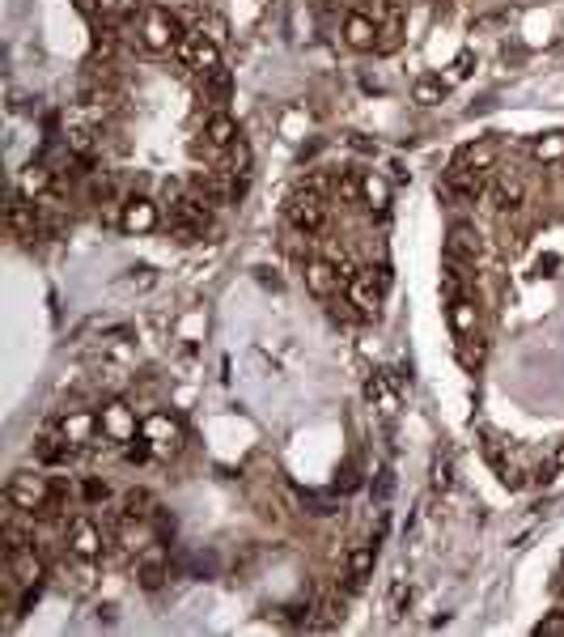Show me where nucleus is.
<instances>
[{
	"label": "nucleus",
	"instance_id": "obj_2",
	"mask_svg": "<svg viewBox=\"0 0 564 637\" xmlns=\"http://www.w3.org/2000/svg\"><path fill=\"white\" fill-rule=\"evenodd\" d=\"M141 43H145L153 56H166V51H178L183 30H178V22L166 13V9H149L145 26H141Z\"/></svg>",
	"mask_w": 564,
	"mask_h": 637
},
{
	"label": "nucleus",
	"instance_id": "obj_4",
	"mask_svg": "<svg viewBox=\"0 0 564 637\" xmlns=\"http://www.w3.org/2000/svg\"><path fill=\"white\" fill-rule=\"evenodd\" d=\"M289 221L297 234H322L327 229V204H322L319 192H297V196L289 200Z\"/></svg>",
	"mask_w": 564,
	"mask_h": 637
},
{
	"label": "nucleus",
	"instance_id": "obj_11",
	"mask_svg": "<svg viewBox=\"0 0 564 637\" xmlns=\"http://www.w3.org/2000/svg\"><path fill=\"white\" fill-rule=\"evenodd\" d=\"M119 226L128 229V234H149V229H158V204H153V200H145V196L124 200Z\"/></svg>",
	"mask_w": 564,
	"mask_h": 637
},
{
	"label": "nucleus",
	"instance_id": "obj_16",
	"mask_svg": "<svg viewBox=\"0 0 564 637\" xmlns=\"http://www.w3.org/2000/svg\"><path fill=\"white\" fill-rule=\"evenodd\" d=\"M399 43H403V9L387 0V9H382V22H378V51L387 56V51H395Z\"/></svg>",
	"mask_w": 564,
	"mask_h": 637
},
{
	"label": "nucleus",
	"instance_id": "obj_1",
	"mask_svg": "<svg viewBox=\"0 0 564 637\" xmlns=\"http://www.w3.org/2000/svg\"><path fill=\"white\" fill-rule=\"evenodd\" d=\"M51 485L43 480V476H34V472H17L13 480H9V489H4V497H9V506L17 510H26V514H38V510H47L51 506Z\"/></svg>",
	"mask_w": 564,
	"mask_h": 637
},
{
	"label": "nucleus",
	"instance_id": "obj_33",
	"mask_svg": "<svg viewBox=\"0 0 564 637\" xmlns=\"http://www.w3.org/2000/svg\"><path fill=\"white\" fill-rule=\"evenodd\" d=\"M141 4H145V0H119V17H132Z\"/></svg>",
	"mask_w": 564,
	"mask_h": 637
},
{
	"label": "nucleus",
	"instance_id": "obj_26",
	"mask_svg": "<svg viewBox=\"0 0 564 637\" xmlns=\"http://www.w3.org/2000/svg\"><path fill=\"white\" fill-rule=\"evenodd\" d=\"M226 170H234V175H246V166H251V149L242 145V141H234V145L226 149Z\"/></svg>",
	"mask_w": 564,
	"mask_h": 637
},
{
	"label": "nucleus",
	"instance_id": "obj_20",
	"mask_svg": "<svg viewBox=\"0 0 564 637\" xmlns=\"http://www.w3.org/2000/svg\"><path fill=\"white\" fill-rule=\"evenodd\" d=\"M373 556H378L373 544H356L353 553H348V582H353V587H361V578L373 570Z\"/></svg>",
	"mask_w": 564,
	"mask_h": 637
},
{
	"label": "nucleus",
	"instance_id": "obj_7",
	"mask_svg": "<svg viewBox=\"0 0 564 637\" xmlns=\"http://www.w3.org/2000/svg\"><path fill=\"white\" fill-rule=\"evenodd\" d=\"M68 553L81 556V561H94V556L102 553V531H98L94 519L77 514V519L68 523Z\"/></svg>",
	"mask_w": 564,
	"mask_h": 637
},
{
	"label": "nucleus",
	"instance_id": "obj_25",
	"mask_svg": "<svg viewBox=\"0 0 564 637\" xmlns=\"http://www.w3.org/2000/svg\"><path fill=\"white\" fill-rule=\"evenodd\" d=\"M446 85L441 77H424V82H416V102H424V107H433V102H441V94H446Z\"/></svg>",
	"mask_w": 564,
	"mask_h": 637
},
{
	"label": "nucleus",
	"instance_id": "obj_34",
	"mask_svg": "<svg viewBox=\"0 0 564 637\" xmlns=\"http://www.w3.org/2000/svg\"><path fill=\"white\" fill-rule=\"evenodd\" d=\"M551 468H556V472H564V442L556 446V459H551Z\"/></svg>",
	"mask_w": 564,
	"mask_h": 637
},
{
	"label": "nucleus",
	"instance_id": "obj_22",
	"mask_svg": "<svg viewBox=\"0 0 564 637\" xmlns=\"http://www.w3.org/2000/svg\"><path fill=\"white\" fill-rule=\"evenodd\" d=\"M365 395H370L373 404L382 412H395V387H390V378L387 374H373L370 383H365Z\"/></svg>",
	"mask_w": 564,
	"mask_h": 637
},
{
	"label": "nucleus",
	"instance_id": "obj_6",
	"mask_svg": "<svg viewBox=\"0 0 564 637\" xmlns=\"http://www.w3.org/2000/svg\"><path fill=\"white\" fill-rule=\"evenodd\" d=\"M178 60L192 68V73H212V68L221 65V51H217V43L212 39H204V30L195 34H183V43H178Z\"/></svg>",
	"mask_w": 564,
	"mask_h": 637
},
{
	"label": "nucleus",
	"instance_id": "obj_32",
	"mask_svg": "<svg viewBox=\"0 0 564 637\" xmlns=\"http://www.w3.org/2000/svg\"><path fill=\"white\" fill-rule=\"evenodd\" d=\"M85 497H90V502H102V497H107V485H102V480H85Z\"/></svg>",
	"mask_w": 564,
	"mask_h": 637
},
{
	"label": "nucleus",
	"instance_id": "obj_23",
	"mask_svg": "<svg viewBox=\"0 0 564 637\" xmlns=\"http://www.w3.org/2000/svg\"><path fill=\"white\" fill-rule=\"evenodd\" d=\"M534 158L539 162H564V132H551L543 141H534Z\"/></svg>",
	"mask_w": 564,
	"mask_h": 637
},
{
	"label": "nucleus",
	"instance_id": "obj_12",
	"mask_svg": "<svg viewBox=\"0 0 564 637\" xmlns=\"http://www.w3.org/2000/svg\"><path fill=\"white\" fill-rule=\"evenodd\" d=\"M492 204H497L500 212H514L526 204V183H522V175H514V170H500L497 183H492Z\"/></svg>",
	"mask_w": 564,
	"mask_h": 637
},
{
	"label": "nucleus",
	"instance_id": "obj_8",
	"mask_svg": "<svg viewBox=\"0 0 564 637\" xmlns=\"http://www.w3.org/2000/svg\"><path fill=\"white\" fill-rule=\"evenodd\" d=\"M306 289L322 302H331L336 294H344V277H339V263L327 260H310L306 263Z\"/></svg>",
	"mask_w": 564,
	"mask_h": 637
},
{
	"label": "nucleus",
	"instance_id": "obj_21",
	"mask_svg": "<svg viewBox=\"0 0 564 637\" xmlns=\"http://www.w3.org/2000/svg\"><path fill=\"white\" fill-rule=\"evenodd\" d=\"M361 200H365L370 209H387V200H390L387 179H378V175H361Z\"/></svg>",
	"mask_w": 564,
	"mask_h": 637
},
{
	"label": "nucleus",
	"instance_id": "obj_24",
	"mask_svg": "<svg viewBox=\"0 0 564 637\" xmlns=\"http://www.w3.org/2000/svg\"><path fill=\"white\" fill-rule=\"evenodd\" d=\"M200 82H204V90H209L212 99L221 102V99H226V94H229V68H226V65H217V68H212V73H204Z\"/></svg>",
	"mask_w": 564,
	"mask_h": 637
},
{
	"label": "nucleus",
	"instance_id": "obj_14",
	"mask_svg": "<svg viewBox=\"0 0 564 637\" xmlns=\"http://www.w3.org/2000/svg\"><path fill=\"white\" fill-rule=\"evenodd\" d=\"M500 158V149L497 141H475V145H463L458 149V158H454V166H463V170H492Z\"/></svg>",
	"mask_w": 564,
	"mask_h": 637
},
{
	"label": "nucleus",
	"instance_id": "obj_29",
	"mask_svg": "<svg viewBox=\"0 0 564 637\" xmlns=\"http://www.w3.org/2000/svg\"><path fill=\"white\" fill-rule=\"evenodd\" d=\"M124 506H128V519H145V514H149V497H145V493H128V502H124Z\"/></svg>",
	"mask_w": 564,
	"mask_h": 637
},
{
	"label": "nucleus",
	"instance_id": "obj_9",
	"mask_svg": "<svg viewBox=\"0 0 564 637\" xmlns=\"http://www.w3.org/2000/svg\"><path fill=\"white\" fill-rule=\"evenodd\" d=\"M98 421H102V434H107L111 442H136V412H132L124 400L107 404Z\"/></svg>",
	"mask_w": 564,
	"mask_h": 637
},
{
	"label": "nucleus",
	"instance_id": "obj_13",
	"mask_svg": "<svg viewBox=\"0 0 564 637\" xmlns=\"http://www.w3.org/2000/svg\"><path fill=\"white\" fill-rule=\"evenodd\" d=\"M344 43L353 51H378V22L365 13H348L344 17Z\"/></svg>",
	"mask_w": 564,
	"mask_h": 637
},
{
	"label": "nucleus",
	"instance_id": "obj_15",
	"mask_svg": "<svg viewBox=\"0 0 564 637\" xmlns=\"http://www.w3.org/2000/svg\"><path fill=\"white\" fill-rule=\"evenodd\" d=\"M98 429H102V421H98V417H90V412H68L64 421H60V434H64L68 442H73V446H90V442H94V434Z\"/></svg>",
	"mask_w": 564,
	"mask_h": 637
},
{
	"label": "nucleus",
	"instance_id": "obj_18",
	"mask_svg": "<svg viewBox=\"0 0 564 637\" xmlns=\"http://www.w3.org/2000/svg\"><path fill=\"white\" fill-rule=\"evenodd\" d=\"M446 255H450V260H458V263L475 260V255H480V234H475L471 226H454L450 238H446Z\"/></svg>",
	"mask_w": 564,
	"mask_h": 637
},
{
	"label": "nucleus",
	"instance_id": "obj_30",
	"mask_svg": "<svg viewBox=\"0 0 564 637\" xmlns=\"http://www.w3.org/2000/svg\"><path fill=\"white\" fill-rule=\"evenodd\" d=\"M43 187H47V175H43V170H30V175L21 179V192H26V196H38Z\"/></svg>",
	"mask_w": 564,
	"mask_h": 637
},
{
	"label": "nucleus",
	"instance_id": "obj_31",
	"mask_svg": "<svg viewBox=\"0 0 564 637\" xmlns=\"http://www.w3.org/2000/svg\"><path fill=\"white\" fill-rule=\"evenodd\" d=\"M534 633H564V612H556V616H548V621L539 624Z\"/></svg>",
	"mask_w": 564,
	"mask_h": 637
},
{
	"label": "nucleus",
	"instance_id": "obj_3",
	"mask_svg": "<svg viewBox=\"0 0 564 637\" xmlns=\"http://www.w3.org/2000/svg\"><path fill=\"white\" fill-rule=\"evenodd\" d=\"M382 289H387V272H378L373 277V268H365V272H356L353 280H348V302H353V311L361 314V319H370V314H378V306H382Z\"/></svg>",
	"mask_w": 564,
	"mask_h": 637
},
{
	"label": "nucleus",
	"instance_id": "obj_10",
	"mask_svg": "<svg viewBox=\"0 0 564 637\" xmlns=\"http://www.w3.org/2000/svg\"><path fill=\"white\" fill-rule=\"evenodd\" d=\"M9 229H13L21 243H34L43 234V217H38V204H30L26 196H17L9 204Z\"/></svg>",
	"mask_w": 564,
	"mask_h": 637
},
{
	"label": "nucleus",
	"instance_id": "obj_17",
	"mask_svg": "<svg viewBox=\"0 0 564 637\" xmlns=\"http://www.w3.org/2000/svg\"><path fill=\"white\" fill-rule=\"evenodd\" d=\"M204 141H209L212 149H229V145H234V141H238V124H234V115L212 111L209 119H204Z\"/></svg>",
	"mask_w": 564,
	"mask_h": 637
},
{
	"label": "nucleus",
	"instance_id": "obj_27",
	"mask_svg": "<svg viewBox=\"0 0 564 637\" xmlns=\"http://www.w3.org/2000/svg\"><path fill=\"white\" fill-rule=\"evenodd\" d=\"M336 196L348 200V204H356V200H361V179H356V175H344V179H336Z\"/></svg>",
	"mask_w": 564,
	"mask_h": 637
},
{
	"label": "nucleus",
	"instance_id": "obj_28",
	"mask_svg": "<svg viewBox=\"0 0 564 637\" xmlns=\"http://www.w3.org/2000/svg\"><path fill=\"white\" fill-rule=\"evenodd\" d=\"M471 65H475V56H471V51H463V56L450 65V77H446V82H463V77L471 73Z\"/></svg>",
	"mask_w": 564,
	"mask_h": 637
},
{
	"label": "nucleus",
	"instance_id": "obj_5",
	"mask_svg": "<svg viewBox=\"0 0 564 637\" xmlns=\"http://www.w3.org/2000/svg\"><path fill=\"white\" fill-rule=\"evenodd\" d=\"M141 438L149 442V451L161 459H170L183 446V429H178V421H170L166 412H153L145 425H141Z\"/></svg>",
	"mask_w": 564,
	"mask_h": 637
},
{
	"label": "nucleus",
	"instance_id": "obj_19",
	"mask_svg": "<svg viewBox=\"0 0 564 637\" xmlns=\"http://www.w3.org/2000/svg\"><path fill=\"white\" fill-rule=\"evenodd\" d=\"M475 323H480V306L471 302V297H450V327L458 340H467L471 331H475Z\"/></svg>",
	"mask_w": 564,
	"mask_h": 637
}]
</instances>
